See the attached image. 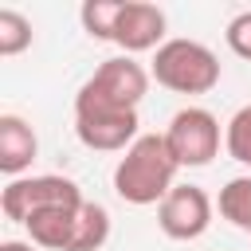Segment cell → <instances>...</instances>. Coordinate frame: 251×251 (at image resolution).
Instances as JSON below:
<instances>
[{"label": "cell", "instance_id": "obj_6", "mask_svg": "<svg viewBox=\"0 0 251 251\" xmlns=\"http://www.w3.org/2000/svg\"><path fill=\"white\" fill-rule=\"evenodd\" d=\"M212 224V196L200 184H176L161 204H157V227L169 239H200Z\"/></svg>", "mask_w": 251, "mask_h": 251}, {"label": "cell", "instance_id": "obj_4", "mask_svg": "<svg viewBox=\"0 0 251 251\" xmlns=\"http://www.w3.org/2000/svg\"><path fill=\"white\" fill-rule=\"evenodd\" d=\"M86 196L82 188L71 180V176H55V173H43V176H16L4 184L0 192V212L12 220V224H27L31 216L47 212V208H82Z\"/></svg>", "mask_w": 251, "mask_h": 251}, {"label": "cell", "instance_id": "obj_17", "mask_svg": "<svg viewBox=\"0 0 251 251\" xmlns=\"http://www.w3.org/2000/svg\"><path fill=\"white\" fill-rule=\"evenodd\" d=\"M0 251H39V247H35V243H24V239H4Z\"/></svg>", "mask_w": 251, "mask_h": 251}, {"label": "cell", "instance_id": "obj_3", "mask_svg": "<svg viewBox=\"0 0 251 251\" xmlns=\"http://www.w3.org/2000/svg\"><path fill=\"white\" fill-rule=\"evenodd\" d=\"M149 75L173 94H208L220 82V59L200 39H165L153 51Z\"/></svg>", "mask_w": 251, "mask_h": 251}, {"label": "cell", "instance_id": "obj_2", "mask_svg": "<svg viewBox=\"0 0 251 251\" xmlns=\"http://www.w3.org/2000/svg\"><path fill=\"white\" fill-rule=\"evenodd\" d=\"M137 110L118 106L110 98H102L90 82L78 86L75 94V133L86 149L98 153H126L141 133H137Z\"/></svg>", "mask_w": 251, "mask_h": 251}, {"label": "cell", "instance_id": "obj_8", "mask_svg": "<svg viewBox=\"0 0 251 251\" xmlns=\"http://www.w3.org/2000/svg\"><path fill=\"white\" fill-rule=\"evenodd\" d=\"M114 43L126 55L157 51L165 43V12L157 4H149V0H126L122 20H118V31H114Z\"/></svg>", "mask_w": 251, "mask_h": 251}, {"label": "cell", "instance_id": "obj_9", "mask_svg": "<svg viewBox=\"0 0 251 251\" xmlns=\"http://www.w3.org/2000/svg\"><path fill=\"white\" fill-rule=\"evenodd\" d=\"M39 153V137L35 129L20 118V114H0V173L4 176H24V169H31Z\"/></svg>", "mask_w": 251, "mask_h": 251}, {"label": "cell", "instance_id": "obj_5", "mask_svg": "<svg viewBox=\"0 0 251 251\" xmlns=\"http://www.w3.org/2000/svg\"><path fill=\"white\" fill-rule=\"evenodd\" d=\"M165 141L180 169H204L220 153V118L204 106H184L169 118Z\"/></svg>", "mask_w": 251, "mask_h": 251}, {"label": "cell", "instance_id": "obj_1", "mask_svg": "<svg viewBox=\"0 0 251 251\" xmlns=\"http://www.w3.org/2000/svg\"><path fill=\"white\" fill-rule=\"evenodd\" d=\"M176 157L169 153L165 133H141L122 161L114 165V192L126 204H161L173 188H176Z\"/></svg>", "mask_w": 251, "mask_h": 251}, {"label": "cell", "instance_id": "obj_7", "mask_svg": "<svg viewBox=\"0 0 251 251\" xmlns=\"http://www.w3.org/2000/svg\"><path fill=\"white\" fill-rule=\"evenodd\" d=\"M149 71L133 59V55H114V59H106L86 82L102 94V98H110V102H118V106H129V110H137V102L145 98V90H149Z\"/></svg>", "mask_w": 251, "mask_h": 251}, {"label": "cell", "instance_id": "obj_15", "mask_svg": "<svg viewBox=\"0 0 251 251\" xmlns=\"http://www.w3.org/2000/svg\"><path fill=\"white\" fill-rule=\"evenodd\" d=\"M224 145H227V157L247 165L251 169V106H239L227 126H224Z\"/></svg>", "mask_w": 251, "mask_h": 251}, {"label": "cell", "instance_id": "obj_13", "mask_svg": "<svg viewBox=\"0 0 251 251\" xmlns=\"http://www.w3.org/2000/svg\"><path fill=\"white\" fill-rule=\"evenodd\" d=\"M106 239H110V212H106L102 204L86 200L82 212H78V227H75L71 251H98Z\"/></svg>", "mask_w": 251, "mask_h": 251}, {"label": "cell", "instance_id": "obj_10", "mask_svg": "<svg viewBox=\"0 0 251 251\" xmlns=\"http://www.w3.org/2000/svg\"><path fill=\"white\" fill-rule=\"evenodd\" d=\"M78 212L82 208H47L39 216H31L27 227V243L43 247V251H71L75 243V227H78Z\"/></svg>", "mask_w": 251, "mask_h": 251}, {"label": "cell", "instance_id": "obj_12", "mask_svg": "<svg viewBox=\"0 0 251 251\" xmlns=\"http://www.w3.org/2000/svg\"><path fill=\"white\" fill-rule=\"evenodd\" d=\"M122 8H126V0H86V4L78 8V20H82V27H86L90 39H106V43H114Z\"/></svg>", "mask_w": 251, "mask_h": 251}, {"label": "cell", "instance_id": "obj_16", "mask_svg": "<svg viewBox=\"0 0 251 251\" xmlns=\"http://www.w3.org/2000/svg\"><path fill=\"white\" fill-rule=\"evenodd\" d=\"M224 35H227V47H231V55H239V59H247V63H251V12H239V16H231Z\"/></svg>", "mask_w": 251, "mask_h": 251}, {"label": "cell", "instance_id": "obj_11", "mask_svg": "<svg viewBox=\"0 0 251 251\" xmlns=\"http://www.w3.org/2000/svg\"><path fill=\"white\" fill-rule=\"evenodd\" d=\"M220 216L239 227V231H251V176H231L224 188H220V200H216Z\"/></svg>", "mask_w": 251, "mask_h": 251}, {"label": "cell", "instance_id": "obj_14", "mask_svg": "<svg viewBox=\"0 0 251 251\" xmlns=\"http://www.w3.org/2000/svg\"><path fill=\"white\" fill-rule=\"evenodd\" d=\"M31 47V20L16 8H0V55L12 59Z\"/></svg>", "mask_w": 251, "mask_h": 251}]
</instances>
